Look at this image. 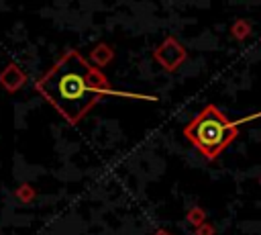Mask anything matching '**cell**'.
<instances>
[{
	"label": "cell",
	"instance_id": "1",
	"mask_svg": "<svg viewBox=\"0 0 261 235\" xmlns=\"http://www.w3.org/2000/svg\"><path fill=\"white\" fill-rule=\"evenodd\" d=\"M37 90L69 123H77L108 92L104 74L77 51H67L39 82Z\"/></svg>",
	"mask_w": 261,
	"mask_h": 235
},
{
	"label": "cell",
	"instance_id": "2",
	"mask_svg": "<svg viewBox=\"0 0 261 235\" xmlns=\"http://www.w3.org/2000/svg\"><path fill=\"white\" fill-rule=\"evenodd\" d=\"M237 133V125L214 104L204 106L184 129V137L206 159H216L234 141Z\"/></svg>",
	"mask_w": 261,
	"mask_h": 235
},
{
	"label": "cell",
	"instance_id": "3",
	"mask_svg": "<svg viewBox=\"0 0 261 235\" xmlns=\"http://www.w3.org/2000/svg\"><path fill=\"white\" fill-rule=\"evenodd\" d=\"M153 57H155V61H157L165 72H175V69L186 61L188 53H186V47H184L179 41H175L173 37H167V39L155 49Z\"/></svg>",
	"mask_w": 261,
	"mask_h": 235
},
{
	"label": "cell",
	"instance_id": "4",
	"mask_svg": "<svg viewBox=\"0 0 261 235\" xmlns=\"http://www.w3.org/2000/svg\"><path fill=\"white\" fill-rule=\"evenodd\" d=\"M230 35H232L234 39H239V41H245V39L251 35V22L245 20V18L234 20L232 27H230Z\"/></svg>",
	"mask_w": 261,
	"mask_h": 235
},
{
	"label": "cell",
	"instance_id": "5",
	"mask_svg": "<svg viewBox=\"0 0 261 235\" xmlns=\"http://www.w3.org/2000/svg\"><path fill=\"white\" fill-rule=\"evenodd\" d=\"M188 221H190L194 227H200V225L206 221V213H204L200 206H194V208L188 213Z\"/></svg>",
	"mask_w": 261,
	"mask_h": 235
},
{
	"label": "cell",
	"instance_id": "6",
	"mask_svg": "<svg viewBox=\"0 0 261 235\" xmlns=\"http://www.w3.org/2000/svg\"><path fill=\"white\" fill-rule=\"evenodd\" d=\"M196 235H214V227L208 223H202L200 227H196Z\"/></svg>",
	"mask_w": 261,
	"mask_h": 235
},
{
	"label": "cell",
	"instance_id": "7",
	"mask_svg": "<svg viewBox=\"0 0 261 235\" xmlns=\"http://www.w3.org/2000/svg\"><path fill=\"white\" fill-rule=\"evenodd\" d=\"M153 235H171V233H167V231H163V229H159V231H155Z\"/></svg>",
	"mask_w": 261,
	"mask_h": 235
},
{
	"label": "cell",
	"instance_id": "8",
	"mask_svg": "<svg viewBox=\"0 0 261 235\" xmlns=\"http://www.w3.org/2000/svg\"><path fill=\"white\" fill-rule=\"evenodd\" d=\"M259 184H261V178H259Z\"/></svg>",
	"mask_w": 261,
	"mask_h": 235
}]
</instances>
